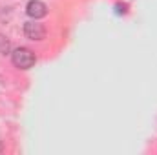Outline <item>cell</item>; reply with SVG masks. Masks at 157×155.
Here are the masks:
<instances>
[{"mask_svg":"<svg viewBox=\"0 0 157 155\" xmlns=\"http://www.w3.org/2000/svg\"><path fill=\"white\" fill-rule=\"evenodd\" d=\"M13 64L20 70H29L35 64V53L28 47H18L13 51Z\"/></svg>","mask_w":157,"mask_h":155,"instance_id":"1","label":"cell"},{"mask_svg":"<svg viewBox=\"0 0 157 155\" xmlns=\"http://www.w3.org/2000/svg\"><path fill=\"white\" fill-rule=\"evenodd\" d=\"M24 33H26L28 39H31V40H42L44 35H46V29H44V26L39 24L37 20H31V22H26L24 24Z\"/></svg>","mask_w":157,"mask_h":155,"instance_id":"2","label":"cell"},{"mask_svg":"<svg viewBox=\"0 0 157 155\" xmlns=\"http://www.w3.org/2000/svg\"><path fill=\"white\" fill-rule=\"evenodd\" d=\"M46 13H48V7H46V4L44 2H40V0H31L29 4H28V15L31 17V18H42V17H46Z\"/></svg>","mask_w":157,"mask_h":155,"instance_id":"3","label":"cell"}]
</instances>
